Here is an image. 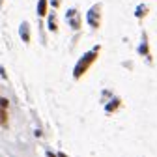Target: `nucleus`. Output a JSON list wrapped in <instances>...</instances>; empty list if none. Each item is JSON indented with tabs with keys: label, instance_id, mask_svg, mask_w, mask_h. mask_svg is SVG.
Instances as JSON below:
<instances>
[{
	"label": "nucleus",
	"instance_id": "f257e3e1",
	"mask_svg": "<svg viewBox=\"0 0 157 157\" xmlns=\"http://www.w3.org/2000/svg\"><path fill=\"white\" fill-rule=\"evenodd\" d=\"M6 118H8V114H6V110H0V122H6Z\"/></svg>",
	"mask_w": 157,
	"mask_h": 157
}]
</instances>
